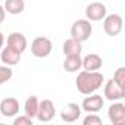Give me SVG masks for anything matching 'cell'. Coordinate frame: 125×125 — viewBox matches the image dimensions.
I'll return each mask as SVG.
<instances>
[{"mask_svg":"<svg viewBox=\"0 0 125 125\" xmlns=\"http://www.w3.org/2000/svg\"><path fill=\"white\" fill-rule=\"evenodd\" d=\"M12 75H13V71H12L10 66H8V65L6 66H0V85H3L5 83L10 81Z\"/></svg>","mask_w":125,"mask_h":125,"instance_id":"cell-20","label":"cell"},{"mask_svg":"<svg viewBox=\"0 0 125 125\" xmlns=\"http://www.w3.org/2000/svg\"><path fill=\"white\" fill-rule=\"evenodd\" d=\"M107 118L113 125H124L125 124V106L122 102H113L107 109Z\"/></svg>","mask_w":125,"mask_h":125,"instance_id":"cell-7","label":"cell"},{"mask_svg":"<svg viewBox=\"0 0 125 125\" xmlns=\"http://www.w3.org/2000/svg\"><path fill=\"white\" fill-rule=\"evenodd\" d=\"M6 46L12 47V49L18 50V52H21V53H24L27 50V47H28V41H27V37L24 34H21V32H12L8 37Z\"/></svg>","mask_w":125,"mask_h":125,"instance_id":"cell-13","label":"cell"},{"mask_svg":"<svg viewBox=\"0 0 125 125\" xmlns=\"http://www.w3.org/2000/svg\"><path fill=\"white\" fill-rule=\"evenodd\" d=\"M0 113L5 118H15L19 113V102L15 97H6L0 102Z\"/></svg>","mask_w":125,"mask_h":125,"instance_id":"cell-10","label":"cell"},{"mask_svg":"<svg viewBox=\"0 0 125 125\" xmlns=\"http://www.w3.org/2000/svg\"><path fill=\"white\" fill-rule=\"evenodd\" d=\"M13 125H32V118L22 115V116H16L13 119Z\"/></svg>","mask_w":125,"mask_h":125,"instance_id":"cell-22","label":"cell"},{"mask_svg":"<svg viewBox=\"0 0 125 125\" xmlns=\"http://www.w3.org/2000/svg\"><path fill=\"white\" fill-rule=\"evenodd\" d=\"M56 115V107L50 99H44L38 103V110H37V119L40 122H50Z\"/></svg>","mask_w":125,"mask_h":125,"instance_id":"cell-6","label":"cell"},{"mask_svg":"<svg viewBox=\"0 0 125 125\" xmlns=\"http://www.w3.org/2000/svg\"><path fill=\"white\" fill-rule=\"evenodd\" d=\"M121 88L125 90V68L124 66H119L115 72H113V78H112Z\"/></svg>","mask_w":125,"mask_h":125,"instance_id":"cell-19","label":"cell"},{"mask_svg":"<svg viewBox=\"0 0 125 125\" xmlns=\"http://www.w3.org/2000/svg\"><path fill=\"white\" fill-rule=\"evenodd\" d=\"M102 66H103V59L96 53H90L83 59V68L85 71H99Z\"/></svg>","mask_w":125,"mask_h":125,"instance_id":"cell-15","label":"cell"},{"mask_svg":"<svg viewBox=\"0 0 125 125\" xmlns=\"http://www.w3.org/2000/svg\"><path fill=\"white\" fill-rule=\"evenodd\" d=\"M38 103H40V100H38V97L37 96H30V97H27V100H25V104H24V115H27V116H30V118H35L37 116V110H38Z\"/></svg>","mask_w":125,"mask_h":125,"instance_id":"cell-17","label":"cell"},{"mask_svg":"<svg viewBox=\"0 0 125 125\" xmlns=\"http://www.w3.org/2000/svg\"><path fill=\"white\" fill-rule=\"evenodd\" d=\"M83 68V59L81 56H65L63 60V69L69 74L78 72Z\"/></svg>","mask_w":125,"mask_h":125,"instance_id":"cell-16","label":"cell"},{"mask_svg":"<svg viewBox=\"0 0 125 125\" xmlns=\"http://www.w3.org/2000/svg\"><path fill=\"white\" fill-rule=\"evenodd\" d=\"M3 8L10 15H19L25 9V2L24 0H6Z\"/></svg>","mask_w":125,"mask_h":125,"instance_id":"cell-18","label":"cell"},{"mask_svg":"<svg viewBox=\"0 0 125 125\" xmlns=\"http://www.w3.org/2000/svg\"><path fill=\"white\" fill-rule=\"evenodd\" d=\"M103 93H104V99L109 102H118V100H122L125 97V90L121 88L113 80H109L104 84Z\"/></svg>","mask_w":125,"mask_h":125,"instance_id":"cell-9","label":"cell"},{"mask_svg":"<svg viewBox=\"0 0 125 125\" xmlns=\"http://www.w3.org/2000/svg\"><path fill=\"white\" fill-rule=\"evenodd\" d=\"M124 27V19L119 13H110L103 18V28L109 37H116L121 34Z\"/></svg>","mask_w":125,"mask_h":125,"instance_id":"cell-3","label":"cell"},{"mask_svg":"<svg viewBox=\"0 0 125 125\" xmlns=\"http://www.w3.org/2000/svg\"><path fill=\"white\" fill-rule=\"evenodd\" d=\"M103 106H104V99L100 94H96V93L87 94L85 99L81 103V109L87 113H97L103 109Z\"/></svg>","mask_w":125,"mask_h":125,"instance_id":"cell-5","label":"cell"},{"mask_svg":"<svg viewBox=\"0 0 125 125\" xmlns=\"http://www.w3.org/2000/svg\"><path fill=\"white\" fill-rule=\"evenodd\" d=\"M93 34V25L88 19H78L71 27V37L78 41H85Z\"/></svg>","mask_w":125,"mask_h":125,"instance_id":"cell-2","label":"cell"},{"mask_svg":"<svg viewBox=\"0 0 125 125\" xmlns=\"http://www.w3.org/2000/svg\"><path fill=\"white\" fill-rule=\"evenodd\" d=\"M52 49H53V44L52 41L47 38V37H35L31 43V53L38 57V59H44L47 57L50 53H52Z\"/></svg>","mask_w":125,"mask_h":125,"instance_id":"cell-4","label":"cell"},{"mask_svg":"<svg viewBox=\"0 0 125 125\" xmlns=\"http://www.w3.org/2000/svg\"><path fill=\"white\" fill-rule=\"evenodd\" d=\"M104 83V77L103 74H100L99 71H81L75 80V85H77V90L87 96V94H91V93H96Z\"/></svg>","mask_w":125,"mask_h":125,"instance_id":"cell-1","label":"cell"},{"mask_svg":"<svg viewBox=\"0 0 125 125\" xmlns=\"http://www.w3.org/2000/svg\"><path fill=\"white\" fill-rule=\"evenodd\" d=\"M83 124H84V125H102L103 121H102V118H100L97 113H88V115L83 119Z\"/></svg>","mask_w":125,"mask_h":125,"instance_id":"cell-21","label":"cell"},{"mask_svg":"<svg viewBox=\"0 0 125 125\" xmlns=\"http://www.w3.org/2000/svg\"><path fill=\"white\" fill-rule=\"evenodd\" d=\"M62 50H63V54H65V56H81L83 43L71 37V38H68V40L63 41Z\"/></svg>","mask_w":125,"mask_h":125,"instance_id":"cell-14","label":"cell"},{"mask_svg":"<svg viewBox=\"0 0 125 125\" xmlns=\"http://www.w3.org/2000/svg\"><path fill=\"white\" fill-rule=\"evenodd\" d=\"M83 113L81 106H78L77 103H68L66 106H63V109L60 110V119L63 122H75L80 119Z\"/></svg>","mask_w":125,"mask_h":125,"instance_id":"cell-11","label":"cell"},{"mask_svg":"<svg viewBox=\"0 0 125 125\" xmlns=\"http://www.w3.org/2000/svg\"><path fill=\"white\" fill-rule=\"evenodd\" d=\"M5 18H6V10H5V8L2 5H0V24L5 21Z\"/></svg>","mask_w":125,"mask_h":125,"instance_id":"cell-23","label":"cell"},{"mask_svg":"<svg viewBox=\"0 0 125 125\" xmlns=\"http://www.w3.org/2000/svg\"><path fill=\"white\" fill-rule=\"evenodd\" d=\"M21 54H22L21 52H18V50H15V49L6 46V47L2 49V53H0V59H2V62H3L5 65H8V66H15V65L19 63Z\"/></svg>","mask_w":125,"mask_h":125,"instance_id":"cell-12","label":"cell"},{"mask_svg":"<svg viewBox=\"0 0 125 125\" xmlns=\"http://www.w3.org/2000/svg\"><path fill=\"white\" fill-rule=\"evenodd\" d=\"M3 46H5V35H3L2 31H0V50L3 49Z\"/></svg>","mask_w":125,"mask_h":125,"instance_id":"cell-24","label":"cell"},{"mask_svg":"<svg viewBox=\"0 0 125 125\" xmlns=\"http://www.w3.org/2000/svg\"><path fill=\"white\" fill-rule=\"evenodd\" d=\"M107 15V9L103 3L100 2H93L85 8V18L91 22V21H102L104 16Z\"/></svg>","mask_w":125,"mask_h":125,"instance_id":"cell-8","label":"cell"}]
</instances>
